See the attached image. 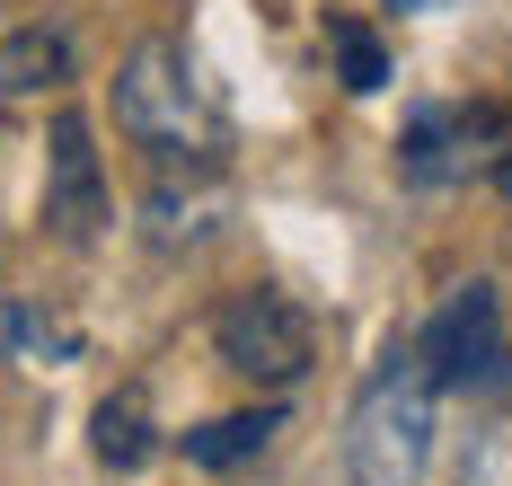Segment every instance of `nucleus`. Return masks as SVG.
<instances>
[{
    "label": "nucleus",
    "mask_w": 512,
    "mask_h": 486,
    "mask_svg": "<svg viewBox=\"0 0 512 486\" xmlns=\"http://www.w3.org/2000/svg\"><path fill=\"white\" fill-rule=\"evenodd\" d=\"M212 345H221L230 372L265 380V389H292V380L309 372V354H318V327H309V310L283 301V292H239V301H221Z\"/></svg>",
    "instance_id": "nucleus-4"
},
{
    "label": "nucleus",
    "mask_w": 512,
    "mask_h": 486,
    "mask_svg": "<svg viewBox=\"0 0 512 486\" xmlns=\"http://www.w3.org/2000/svg\"><path fill=\"white\" fill-rule=\"evenodd\" d=\"M327 54H336V80H345L354 98H371V89L389 80V54H380V36H371L362 18H327Z\"/></svg>",
    "instance_id": "nucleus-11"
},
{
    "label": "nucleus",
    "mask_w": 512,
    "mask_h": 486,
    "mask_svg": "<svg viewBox=\"0 0 512 486\" xmlns=\"http://www.w3.org/2000/svg\"><path fill=\"white\" fill-rule=\"evenodd\" d=\"M45 221L62 239H98L106 230V177H98V151H89V115H53V151H45Z\"/></svg>",
    "instance_id": "nucleus-6"
},
{
    "label": "nucleus",
    "mask_w": 512,
    "mask_h": 486,
    "mask_svg": "<svg viewBox=\"0 0 512 486\" xmlns=\"http://www.w3.org/2000/svg\"><path fill=\"white\" fill-rule=\"evenodd\" d=\"M486 151H495V107H424L398 133V168L415 186H460L468 168H486Z\"/></svg>",
    "instance_id": "nucleus-5"
},
{
    "label": "nucleus",
    "mask_w": 512,
    "mask_h": 486,
    "mask_svg": "<svg viewBox=\"0 0 512 486\" xmlns=\"http://www.w3.org/2000/svg\"><path fill=\"white\" fill-rule=\"evenodd\" d=\"M71 354H80L71 327H53L27 301H0V363H71Z\"/></svg>",
    "instance_id": "nucleus-9"
},
{
    "label": "nucleus",
    "mask_w": 512,
    "mask_h": 486,
    "mask_svg": "<svg viewBox=\"0 0 512 486\" xmlns=\"http://www.w3.org/2000/svg\"><path fill=\"white\" fill-rule=\"evenodd\" d=\"M71 80V36L62 27H18L9 45H0V98H36V89H62Z\"/></svg>",
    "instance_id": "nucleus-7"
},
{
    "label": "nucleus",
    "mask_w": 512,
    "mask_h": 486,
    "mask_svg": "<svg viewBox=\"0 0 512 486\" xmlns=\"http://www.w3.org/2000/svg\"><path fill=\"white\" fill-rule=\"evenodd\" d=\"M415 354H424V372L442 380V389H504L512 380V336H504L495 283H460V292L424 319Z\"/></svg>",
    "instance_id": "nucleus-3"
},
{
    "label": "nucleus",
    "mask_w": 512,
    "mask_h": 486,
    "mask_svg": "<svg viewBox=\"0 0 512 486\" xmlns=\"http://www.w3.org/2000/svg\"><path fill=\"white\" fill-rule=\"evenodd\" d=\"M495 177H504V195H512V160H495Z\"/></svg>",
    "instance_id": "nucleus-13"
},
{
    "label": "nucleus",
    "mask_w": 512,
    "mask_h": 486,
    "mask_svg": "<svg viewBox=\"0 0 512 486\" xmlns=\"http://www.w3.org/2000/svg\"><path fill=\"white\" fill-rule=\"evenodd\" d=\"M115 124L159 168H221V151H230V115L212 98L204 62L177 36H142L124 54V71H115Z\"/></svg>",
    "instance_id": "nucleus-1"
},
{
    "label": "nucleus",
    "mask_w": 512,
    "mask_h": 486,
    "mask_svg": "<svg viewBox=\"0 0 512 486\" xmlns=\"http://www.w3.org/2000/svg\"><path fill=\"white\" fill-rule=\"evenodd\" d=\"M433 433H442V380L424 372L415 345H389L371 363V380L354 389V416H345V478L354 486H424Z\"/></svg>",
    "instance_id": "nucleus-2"
},
{
    "label": "nucleus",
    "mask_w": 512,
    "mask_h": 486,
    "mask_svg": "<svg viewBox=\"0 0 512 486\" xmlns=\"http://www.w3.org/2000/svg\"><path fill=\"white\" fill-rule=\"evenodd\" d=\"M274 433H283V407H256V416H221V425L186 433V460H195V469H239V460H256Z\"/></svg>",
    "instance_id": "nucleus-8"
},
{
    "label": "nucleus",
    "mask_w": 512,
    "mask_h": 486,
    "mask_svg": "<svg viewBox=\"0 0 512 486\" xmlns=\"http://www.w3.org/2000/svg\"><path fill=\"white\" fill-rule=\"evenodd\" d=\"M98 460L106 469H142L151 460V398L142 389H115L98 407Z\"/></svg>",
    "instance_id": "nucleus-10"
},
{
    "label": "nucleus",
    "mask_w": 512,
    "mask_h": 486,
    "mask_svg": "<svg viewBox=\"0 0 512 486\" xmlns=\"http://www.w3.org/2000/svg\"><path fill=\"white\" fill-rule=\"evenodd\" d=\"M398 18H424V9H460V0H389Z\"/></svg>",
    "instance_id": "nucleus-12"
}]
</instances>
